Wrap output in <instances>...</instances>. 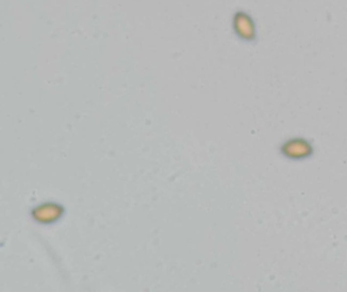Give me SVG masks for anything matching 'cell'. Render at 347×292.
I'll return each instance as SVG.
<instances>
[{"label":"cell","mask_w":347,"mask_h":292,"mask_svg":"<svg viewBox=\"0 0 347 292\" xmlns=\"http://www.w3.org/2000/svg\"><path fill=\"white\" fill-rule=\"evenodd\" d=\"M282 152L290 158H303L311 155L313 149L312 146L305 140L292 139L283 145Z\"/></svg>","instance_id":"1"},{"label":"cell","mask_w":347,"mask_h":292,"mask_svg":"<svg viewBox=\"0 0 347 292\" xmlns=\"http://www.w3.org/2000/svg\"><path fill=\"white\" fill-rule=\"evenodd\" d=\"M235 29L238 35L245 39L254 37V26L248 16L238 13L235 18Z\"/></svg>","instance_id":"2"}]
</instances>
